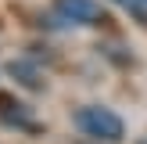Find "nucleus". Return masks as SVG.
<instances>
[{
    "label": "nucleus",
    "instance_id": "obj_1",
    "mask_svg": "<svg viewBox=\"0 0 147 144\" xmlns=\"http://www.w3.org/2000/svg\"><path fill=\"white\" fill-rule=\"evenodd\" d=\"M76 126H79L83 137L100 141V144H119L122 137H126L122 115H115L111 108H100V105H83L76 112Z\"/></svg>",
    "mask_w": 147,
    "mask_h": 144
},
{
    "label": "nucleus",
    "instance_id": "obj_2",
    "mask_svg": "<svg viewBox=\"0 0 147 144\" xmlns=\"http://www.w3.org/2000/svg\"><path fill=\"white\" fill-rule=\"evenodd\" d=\"M54 11L76 25H104L108 22V7L97 0H54Z\"/></svg>",
    "mask_w": 147,
    "mask_h": 144
},
{
    "label": "nucleus",
    "instance_id": "obj_3",
    "mask_svg": "<svg viewBox=\"0 0 147 144\" xmlns=\"http://www.w3.org/2000/svg\"><path fill=\"white\" fill-rule=\"evenodd\" d=\"M140 144H147V141H140Z\"/></svg>",
    "mask_w": 147,
    "mask_h": 144
}]
</instances>
